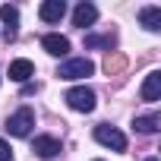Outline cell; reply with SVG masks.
Returning a JSON list of instances; mask_svg holds the SVG:
<instances>
[{
    "instance_id": "cell-1",
    "label": "cell",
    "mask_w": 161,
    "mask_h": 161,
    "mask_svg": "<svg viewBox=\"0 0 161 161\" xmlns=\"http://www.w3.org/2000/svg\"><path fill=\"white\" fill-rule=\"evenodd\" d=\"M66 104L79 114H89V111H95V92L89 86H73L66 92Z\"/></svg>"
},
{
    "instance_id": "cell-2",
    "label": "cell",
    "mask_w": 161,
    "mask_h": 161,
    "mask_svg": "<svg viewBox=\"0 0 161 161\" xmlns=\"http://www.w3.org/2000/svg\"><path fill=\"white\" fill-rule=\"evenodd\" d=\"M32 126H35V111H32V108H19V111L7 120V133H10V136H19V139L29 136Z\"/></svg>"
},
{
    "instance_id": "cell-3",
    "label": "cell",
    "mask_w": 161,
    "mask_h": 161,
    "mask_svg": "<svg viewBox=\"0 0 161 161\" xmlns=\"http://www.w3.org/2000/svg\"><path fill=\"white\" fill-rule=\"evenodd\" d=\"M92 73H95V63L86 60V57H73V60L60 63V69H57L60 79H86V76H92Z\"/></svg>"
},
{
    "instance_id": "cell-4",
    "label": "cell",
    "mask_w": 161,
    "mask_h": 161,
    "mask_svg": "<svg viewBox=\"0 0 161 161\" xmlns=\"http://www.w3.org/2000/svg\"><path fill=\"white\" fill-rule=\"evenodd\" d=\"M95 139H98L101 145L114 148V152H126V136H123V133H120L117 126H108V123L95 126Z\"/></svg>"
},
{
    "instance_id": "cell-5",
    "label": "cell",
    "mask_w": 161,
    "mask_h": 161,
    "mask_svg": "<svg viewBox=\"0 0 161 161\" xmlns=\"http://www.w3.org/2000/svg\"><path fill=\"white\" fill-rule=\"evenodd\" d=\"M0 19H3V38L13 41L16 32H19V10L10 7V3H3V7H0Z\"/></svg>"
},
{
    "instance_id": "cell-6",
    "label": "cell",
    "mask_w": 161,
    "mask_h": 161,
    "mask_svg": "<svg viewBox=\"0 0 161 161\" xmlns=\"http://www.w3.org/2000/svg\"><path fill=\"white\" fill-rule=\"evenodd\" d=\"M38 16L44 22H60L66 16V3H63V0H44V3L38 7Z\"/></svg>"
},
{
    "instance_id": "cell-7",
    "label": "cell",
    "mask_w": 161,
    "mask_h": 161,
    "mask_svg": "<svg viewBox=\"0 0 161 161\" xmlns=\"http://www.w3.org/2000/svg\"><path fill=\"white\" fill-rule=\"evenodd\" d=\"M41 47H44L51 57H63V54L69 51V38H63V35L51 32V35H44V38H41Z\"/></svg>"
},
{
    "instance_id": "cell-8",
    "label": "cell",
    "mask_w": 161,
    "mask_h": 161,
    "mask_svg": "<svg viewBox=\"0 0 161 161\" xmlns=\"http://www.w3.org/2000/svg\"><path fill=\"white\" fill-rule=\"evenodd\" d=\"M95 19H98V7H95V3H86V0H82V3L73 10V25H79V29L92 25Z\"/></svg>"
},
{
    "instance_id": "cell-9",
    "label": "cell",
    "mask_w": 161,
    "mask_h": 161,
    "mask_svg": "<svg viewBox=\"0 0 161 161\" xmlns=\"http://www.w3.org/2000/svg\"><path fill=\"white\" fill-rule=\"evenodd\" d=\"M32 152H35L38 158H54V155L60 152V142H57L54 136H35V142H32Z\"/></svg>"
},
{
    "instance_id": "cell-10",
    "label": "cell",
    "mask_w": 161,
    "mask_h": 161,
    "mask_svg": "<svg viewBox=\"0 0 161 161\" xmlns=\"http://www.w3.org/2000/svg\"><path fill=\"white\" fill-rule=\"evenodd\" d=\"M139 95H142V101H158V95H161V73H158V69H152V73L145 76Z\"/></svg>"
},
{
    "instance_id": "cell-11",
    "label": "cell",
    "mask_w": 161,
    "mask_h": 161,
    "mask_svg": "<svg viewBox=\"0 0 161 161\" xmlns=\"http://www.w3.org/2000/svg\"><path fill=\"white\" fill-rule=\"evenodd\" d=\"M139 22L145 32H158L161 29V7H142L139 10Z\"/></svg>"
},
{
    "instance_id": "cell-12",
    "label": "cell",
    "mask_w": 161,
    "mask_h": 161,
    "mask_svg": "<svg viewBox=\"0 0 161 161\" xmlns=\"http://www.w3.org/2000/svg\"><path fill=\"white\" fill-rule=\"evenodd\" d=\"M32 76H35L32 60H13L10 63V79H13V82H29Z\"/></svg>"
},
{
    "instance_id": "cell-13",
    "label": "cell",
    "mask_w": 161,
    "mask_h": 161,
    "mask_svg": "<svg viewBox=\"0 0 161 161\" xmlns=\"http://www.w3.org/2000/svg\"><path fill=\"white\" fill-rule=\"evenodd\" d=\"M158 123H161V117H158V114H145V117H136V120H133V126H136L139 133H155V130H158Z\"/></svg>"
},
{
    "instance_id": "cell-14",
    "label": "cell",
    "mask_w": 161,
    "mask_h": 161,
    "mask_svg": "<svg viewBox=\"0 0 161 161\" xmlns=\"http://www.w3.org/2000/svg\"><path fill=\"white\" fill-rule=\"evenodd\" d=\"M13 158V148H10V142L7 139H0V161H10Z\"/></svg>"
},
{
    "instance_id": "cell-15",
    "label": "cell",
    "mask_w": 161,
    "mask_h": 161,
    "mask_svg": "<svg viewBox=\"0 0 161 161\" xmlns=\"http://www.w3.org/2000/svg\"><path fill=\"white\" fill-rule=\"evenodd\" d=\"M145 161H158V158H145Z\"/></svg>"
},
{
    "instance_id": "cell-16",
    "label": "cell",
    "mask_w": 161,
    "mask_h": 161,
    "mask_svg": "<svg viewBox=\"0 0 161 161\" xmlns=\"http://www.w3.org/2000/svg\"><path fill=\"white\" fill-rule=\"evenodd\" d=\"M95 161H101V158H95Z\"/></svg>"
}]
</instances>
